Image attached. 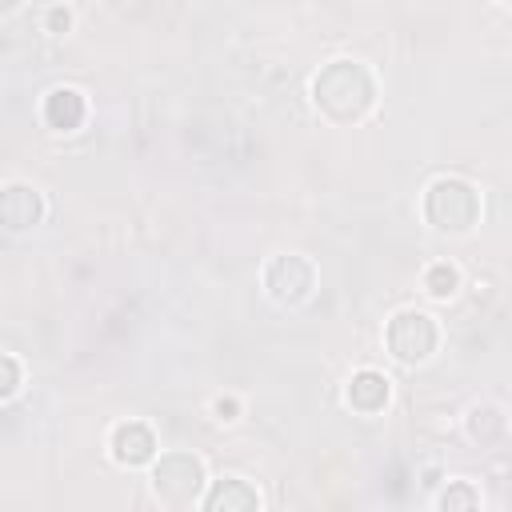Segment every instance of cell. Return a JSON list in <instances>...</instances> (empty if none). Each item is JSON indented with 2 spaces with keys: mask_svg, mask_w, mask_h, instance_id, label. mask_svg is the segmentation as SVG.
I'll return each instance as SVG.
<instances>
[{
  "mask_svg": "<svg viewBox=\"0 0 512 512\" xmlns=\"http://www.w3.org/2000/svg\"><path fill=\"white\" fill-rule=\"evenodd\" d=\"M312 100H316V108H320L328 120L352 124V120H360V116L372 108L376 84H372V76H368L364 64H356V60H332V64H324V68L316 72V80H312Z\"/></svg>",
  "mask_w": 512,
  "mask_h": 512,
  "instance_id": "obj_1",
  "label": "cell"
},
{
  "mask_svg": "<svg viewBox=\"0 0 512 512\" xmlns=\"http://www.w3.org/2000/svg\"><path fill=\"white\" fill-rule=\"evenodd\" d=\"M424 216L440 232H468L480 220V196L472 184L456 176H440L424 192Z\"/></svg>",
  "mask_w": 512,
  "mask_h": 512,
  "instance_id": "obj_2",
  "label": "cell"
},
{
  "mask_svg": "<svg viewBox=\"0 0 512 512\" xmlns=\"http://www.w3.org/2000/svg\"><path fill=\"white\" fill-rule=\"evenodd\" d=\"M152 492L164 508H192L204 492V464L192 452H164L152 464Z\"/></svg>",
  "mask_w": 512,
  "mask_h": 512,
  "instance_id": "obj_3",
  "label": "cell"
},
{
  "mask_svg": "<svg viewBox=\"0 0 512 512\" xmlns=\"http://www.w3.org/2000/svg\"><path fill=\"white\" fill-rule=\"evenodd\" d=\"M436 340H440V328L428 312L404 308L388 320V348L400 364H424L436 352Z\"/></svg>",
  "mask_w": 512,
  "mask_h": 512,
  "instance_id": "obj_4",
  "label": "cell"
},
{
  "mask_svg": "<svg viewBox=\"0 0 512 512\" xmlns=\"http://www.w3.org/2000/svg\"><path fill=\"white\" fill-rule=\"evenodd\" d=\"M264 288H268V296L276 304H300L316 288V268L304 256H296V252L272 256L268 268H264Z\"/></svg>",
  "mask_w": 512,
  "mask_h": 512,
  "instance_id": "obj_5",
  "label": "cell"
},
{
  "mask_svg": "<svg viewBox=\"0 0 512 512\" xmlns=\"http://www.w3.org/2000/svg\"><path fill=\"white\" fill-rule=\"evenodd\" d=\"M108 448H112V460L124 464V468H140V464L156 460V436H152V428L140 424V420H124V424H116Z\"/></svg>",
  "mask_w": 512,
  "mask_h": 512,
  "instance_id": "obj_6",
  "label": "cell"
},
{
  "mask_svg": "<svg viewBox=\"0 0 512 512\" xmlns=\"http://www.w3.org/2000/svg\"><path fill=\"white\" fill-rule=\"evenodd\" d=\"M40 216H44V200H40L36 188H28V184H8L4 188V196H0V220H4L8 232H24Z\"/></svg>",
  "mask_w": 512,
  "mask_h": 512,
  "instance_id": "obj_7",
  "label": "cell"
},
{
  "mask_svg": "<svg viewBox=\"0 0 512 512\" xmlns=\"http://www.w3.org/2000/svg\"><path fill=\"white\" fill-rule=\"evenodd\" d=\"M348 404L356 408V412H364V416H372V412H380L384 404H388V396H392V384H388V376L384 372H376V368H360L352 380H348Z\"/></svg>",
  "mask_w": 512,
  "mask_h": 512,
  "instance_id": "obj_8",
  "label": "cell"
},
{
  "mask_svg": "<svg viewBox=\"0 0 512 512\" xmlns=\"http://www.w3.org/2000/svg\"><path fill=\"white\" fill-rule=\"evenodd\" d=\"M200 504L208 512H252V508H260V496H256V488L248 480L228 476V480H216Z\"/></svg>",
  "mask_w": 512,
  "mask_h": 512,
  "instance_id": "obj_9",
  "label": "cell"
},
{
  "mask_svg": "<svg viewBox=\"0 0 512 512\" xmlns=\"http://www.w3.org/2000/svg\"><path fill=\"white\" fill-rule=\"evenodd\" d=\"M84 116H88V104H84V96H80L76 88H52V92L44 96V120H48L52 128L72 132V128L84 124Z\"/></svg>",
  "mask_w": 512,
  "mask_h": 512,
  "instance_id": "obj_10",
  "label": "cell"
},
{
  "mask_svg": "<svg viewBox=\"0 0 512 512\" xmlns=\"http://www.w3.org/2000/svg\"><path fill=\"white\" fill-rule=\"evenodd\" d=\"M468 436L480 440V444L500 440V436H504V416H500V408H492V404L472 408V412H468Z\"/></svg>",
  "mask_w": 512,
  "mask_h": 512,
  "instance_id": "obj_11",
  "label": "cell"
},
{
  "mask_svg": "<svg viewBox=\"0 0 512 512\" xmlns=\"http://www.w3.org/2000/svg\"><path fill=\"white\" fill-rule=\"evenodd\" d=\"M424 288H428L436 300H444V296H452V292L460 288V272H456L452 264H432V268L424 272Z\"/></svg>",
  "mask_w": 512,
  "mask_h": 512,
  "instance_id": "obj_12",
  "label": "cell"
},
{
  "mask_svg": "<svg viewBox=\"0 0 512 512\" xmlns=\"http://www.w3.org/2000/svg\"><path fill=\"white\" fill-rule=\"evenodd\" d=\"M444 512H452V508H476L480 504V492L472 488V484H464V480H456L452 488H444L440 492V500H436Z\"/></svg>",
  "mask_w": 512,
  "mask_h": 512,
  "instance_id": "obj_13",
  "label": "cell"
},
{
  "mask_svg": "<svg viewBox=\"0 0 512 512\" xmlns=\"http://www.w3.org/2000/svg\"><path fill=\"white\" fill-rule=\"evenodd\" d=\"M0 372H4V380H0V396L8 400V396L20 388V368H16V356H0Z\"/></svg>",
  "mask_w": 512,
  "mask_h": 512,
  "instance_id": "obj_14",
  "label": "cell"
},
{
  "mask_svg": "<svg viewBox=\"0 0 512 512\" xmlns=\"http://www.w3.org/2000/svg\"><path fill=\"white\" fill-rule=\"evenodd\" d=\"M68 28H72V12H68V8H52V12H48V32L60 36V32H68Z\"/></svg>",
  "mask_w": 512,
  "mask_h": 512,
  "instance_id": "obj_15",
  "label": "cell"
},
{
  "mask_svg": "<svg viewBox=\"0 0 512 512\" xmlns=\"http://www.w3.org/2000/svg\"><path fill=\"white\" fill-rule=\"evenodd\" d=\"M212 408H216V420H236V412H240V404L232 396H220Z\"/></svg>",
  "mask_w": 512,
  "mask_h": 512,
  "instance_id": "obj_16",
  "label": "cell"
},
{
  "mask_svg": "<svg viewBox=\"0 0 512 512\" xmlns=\"http://www.w3.org/2000/svg\"><path fill=\"white\" fill-rule=\"evenodd\" d=\"M16 4H20V0H0V8H4V12H12Z\"/></svg>",
  "mask_w": 512,
  "mask_h": 512,
  "instance_id": "obj_17",
  "label": "cell"
},
{
  "mask_svg": "<svg viewBox=\"0 0 512 512\" xmlns=\"http://www.w3.org/2000/svg\"><path fill=\"white\" fill-rule=\"evenodd\" d=\"M504 4H508V8H512V0H504Z\"/></svg>",
  "mask_w": 512,
  "mask_h": 512,
  "instance_id": "obj_18",
  "label": "cell"
}]
</instances>
